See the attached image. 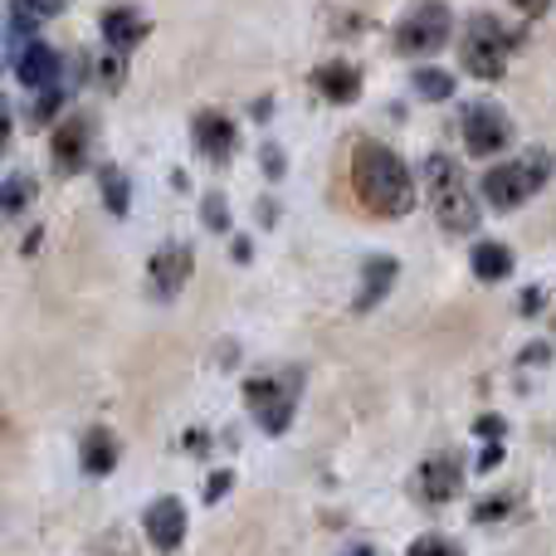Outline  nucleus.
Here are the masks:
<instances>
[{"label":"nucleus","mask_w":556,"mask_h":556,"mask_svg":"<svg viewBox=\"0 0 556 556\" xmlns=\"http://www.w3.org/2000/svg\"><path fill=\"white\" fill-rule=\"evenodd\" d=\"M352 186L356 201L376 215H410L415 211V176L391 147L356 142L352 152Z\"/></svg>","instance_id":"1"},{"label":"nucleus","mask_w":556,"mask_h":556,"mask_svg":"<svg viewBox=\"0 0 556 556\" xmlns=\"http://www.w3.org/2000/svg\"><path fill=\"white\" fill-rule=\"evenodd\" d=\"M425 191H430L434 220H440L450 235L479 230V201H473L469 181H464V172L450 162V156H430V162H425Z\"/></svg>","instance_id":"2"},{"label":"nucleus","mask_w":556,"mask_h":556,"mask_svg":"<svg viewBox=\"0 0 556 556\" xmlns=\"http://www.w3.org/2000/svg\"><path fill=\"white\" fill-rule=\"evenodd\" d=\"M547 176H552L547 152H532V156H522V162L489 166V176H483V201H489L493 211H518L522 201H532V195L542 191Z\"/></svg>","instance_id":"3"},{"label":"nucleus","mask_w":556,"mask_h":556,"mask_svg":"<svg viewBox=\"0 0 556 556\" xmlns=\"http://www.w3.org/2000/svg\"><path fill=\"white\" fill-rule=\"evenodd\" d=\"M508 45H513V35L498 25V20L473 15L469 25H464L459 59L473 78H503V68H508Z\"/></svg>","instance_id":"4"},{"label":"nucleus","mask_w":556,"mask_h":556,"mask_svg":"<svg viewBox=\"0 0 556 556\" xmlns=\"http://www.w3.org/2000/svg\"><path fill=\"white\" fill-rule=\"evenodd\" d=\"M298 391H303V376H298V371H283V376H274V381H250V386H244V401H250V410L260 415L264 430H269V434H283L288 420H293Z\"/></svg>","instance_id":"5"},{"label":"nucleus","mask_w":556,"mask_h":556,"mask_svg":"<svg viewBox=\"0 0 556 556\" xmlns=\"http://www.w3.org/2000/svg\"><path fill=\"white\" fill-rule=\"evenodd\" d=\"M450 29H454V20L444 5H415L395 25V49L401 54H434V49L450 45Z\"/></svg>","instance_id":"6"},{"label":"nucleus","mask_w":556,"mask_h":556,"mask_svg":"<svg viewBox=\"0 0 556 556\" xmlns=\"http://www.w3.org/2000/svg\"><path fill=\"white\" fill-rule=\"evenodd\" d=\"M459 127H464V147H469L473 156H498V152H508V142H513L508 113L493 103H469Z\"/></svg>","instance_id":"7"},{"label":"nucleus","mask_w":556,"mask_h":556,"mask_svg":"<svg viewBox=\"0 0 556 556\" xmlns=\"http://www.w3.org/2000/svg\"><path fill=\"white\" fill-rule=\"evenodd\" d=\"M93 137H98V123L88 113H68L64 127L54 132V172L59 176H74L88 166V152H93Z\"/></svg>","instance_id":"8"},{"label":"nucleus","mask_w":556,"mask_h":556,"mask_svg":"<svg viewBox=\"0 0 556 556\" xmlns=\"http://www.w3.org/2000/svg\"><path fill=\"white\" fill-rule=\"evenodd\" d=\"M186 278H191V250L186 244H162L147 264V293L156 303H172V298H181Z\"/></svg>","instance_id":"9"},{"label":"nucleus","mask_w":556,"mask_h":556,"mask_svg":"<svg viewBox=\"0 0 556 556\" xmlns=\"http://www.w3.org/2000/svg\"><path fill=\"white\" fill-rule=\"evenodd\" d=\"M142 528H147V542L156 552H176L186 542V508L181 498H156L152 508L142 513Z\"/></svg>","instance_id":"10"},{"label":"nucleus","mask_w":556,"mask_h":556,"mask_svg":"<svg viewBox=\"0 0 556 556\" xmlns=\"http://www.w3.org/2000/svg\"><path fill=\"white\" fill-rule=\"evenodd\" d=\"M59 74H64V59H59L49 45H39V39H29V45L15 54V78L25 88H45L49 93V88H59Z\"/></svg>","instance_id":"11"},{"label":"nucleus","mask_w":556,"mask_h":556,"mask_svg":"<svg viewBox=\"0 0 556 556\" xmlns=\"http://www.w3.org/2000/svg\"><path fill=\"white\" fill-rule=\"evenodd\" d=\"M191 137H195V152L205 156V162H230V152H235V123L225 113H195V123H191Z\"/></svg>","instance_id":"12"},{"label":"nucleus","mask_w":556,"mask_h":556,"mask_svg":"<svg viewBox=\"0 0 556 556\" xmlns=\"http://www.w3.org/2000/svg\"><path fill=\"white\" fill-rule=\"evenodd\" d=\"M459 483H464V469H459V459H450V454H434V459L420 464V498L430 503V508L450 503L454 493H459Z\"/></svg>","instance_id":"13"},{"label":"nucleus","mask_w":556,"mask_h":556,"mask_svg":"<svg viewBox=\"0 0 556 556\" xmlns=\"http://www.w3.org/2000/svg\"><path fill=\"white\" fill-rule=\"evenodd\" d=\"M117 454H123V444H117L113 430H103V425H93V430L84 434V444H78V464H84L88 479H103V473L117 469Z\"/></svg>","instance_id":"14"},{"label":"nucleus","mask_w":556,"mask_h":556,"mask_svg":"<svg viewBox=\"0 0 556 556\" xmlns=\"http://www.w3.org/2000/svg\"><path fill=\"white\" fill-rule=\"evenodd\" d=\"M98 29H103V45H113L117 54H123V49H132L147 39V15H137L132 5H113V10H103Z\"/></svg>","instance_id":"15"},{"label":"nucleus","mask_w":556,"mask_h":556,"mask_svg":"<svg viewBox=\"0 0 556 556\" xmlns=\"http://www.w3.org/2000/svg\"><path fill=\"white\" fill-rule=\"evenodd\" d=\"M395 269L401 264L391 260V254H381V260H366V269H362V293H356V313H371L376 303H381L386 293H391V283H395Z\"/></svg>","instance_id":"16"},{"label":"nucleus","mask_w":556,"mask_h":556,"mask_svg":"<svg viewBox=\"0 0 556 556\" xmlns=\"http://www.w3.org/2000/svg\"><path fill=\"white\" fill-rule=\"evenodd\" d=\"M317 88H323L327 103H356L362 93V74L352 64H323L317 68Z\"/></svg>","instance_id":"17"},{"label":"nucleus","mask_w":556,"mask_h":556,"mask_svg":"<svg viewBox=\"0 0 556 556\" xmlns=\"http://www.w3.org/2000/svg\"><path fill=\"white\" fill-rule=\"evenodd\" d=\"M469 269L483 278V283H498V278H508L513 274V250L508 244H498V240H483V244H473V254H469Z\"/></svg>","instance_id":"18"},{"label":"nucleus","mask_w":556,"mask_h":556,"mask_svg":"<svg viewBox=\"0 0 556 556\" xmlns=\"http://www.w3.org/2000/svg\"><path fill=\"white\" fill-rule=\"evenodd\" d=\"M98 186H103L108 215H117V220H123L127 205H132V181H127V172H123V166H103V172H98Z\"/></svg>","instance_id":"19"},{"label":"nucleus","mask_w":556,"mask_h":556,"mask_svg":"<svg viewBox=\"0 0 556 556\" xmlns=\"http://www.w3.org/2000/svg\"><path fill=\"white\" fill-rule=\"evenodd\" d=\"M415 93L430 98V103H444V98H454V74H444V68H415Z\"/></svg>","instance_id":"20"},{"label":"nucleus","mask_w":556,"mask_h":556,"mask_svg":"<svg viewBox=\"0 0 556 556\" xmlns=\"http://www.w3.org/2000/svg\"><path fill=\"white\" fill-rule=\"evenodd\" d=\"M64 5H10L5 10V20H10V29L15 35H29L35 25H45V20H54Z\"/></svg>","instance_id":"21"},{"label":"nucleus","mask_w":556,"mask_h":556,"mask_svg":"<svg viewBox=\"0 0 556 556\" xmlns=\"http://www.w3.org/2000/svg\"><path fill=\"white\" fill-rule=\"evenodd\" d=\"M29 201H35V181H29V176H10V181H0V211L5 215H20Z\"/></svg>","instance_id":"22"},{"label":"nucleus","mask_w":556,"mask_h":556,"mask_svg":"<svg viewBox=\"0 0 556 556\" xmlns=\"http://www.w3.org/2000/svg\"><path fill=\"white\" fill-rule=\"evenodd\" d=\"M201 220H205V230H215V235L230 230V205H225L220 191H211V195L201 201Z\"/></svg>","instance_id":"23"},{"label":"nucleus","mask_w":556,"mask_h":556,"mask_svg":"<svg viewBox=\"0 0 556 556\" xmlns=\"http://www.w3.org/2000/svg\"><path fill=\"white\" fill-rule=\"evenodd\" d=\"M59 103H64V88H49V93H39V103L29 108V123H35V127H45L49 117L59 113Z\"/></svg>","instance_id":"24"},{"label":"nucleus","mask_w":556,"mask_h":556,"mask_svg":"<svg viewBox=\"0 0 556 556\" xmlns=\"http://www.w3.org/2000/svg\"><path fill=\"white\" fill-rule=\"evenodd\" d=\"M508 513H513V498L498 493V498H483L479 508H473V522H498V518H508Z\"/></svg>","instance_id":"25"},{"label":"nucleus","mask_w":556,"mask_h":556,"mask_svg":"<svg viewBox=\"0 0 556 556\" xmlns=\"http://www.w3.org/2000/svg\"><path fill=\"white\" fill-rule=\"evenodd\" d=\"M405 556H459V547H454L450 538H434V532H430V538H420Z\"/></svg>","instance_id":"26"},{"label":"nucleus","mask_w":556,"mask_h":556,"mask_svg":"<svg viewBox=\"0 0 556 556\" xmlns=\"http://www.w3.org/2000/svg\"><path fill=\"white\" fill-rule=\"evenodd\" d=\"M123 74H127L123 59H103V64H98V84L103 88H123Z\"/></svg>","instance_id":"27"},{"label":"nucleus","mask_w":556,"mask_h":556,"mask_svg":"<svg viewBox=\"0 0 556 556\" xmlns=\"http://www.w3.org/2000/svg\"><path fill=\"white\" fill-rule=\"evenodd\" d=\"M230 483H235V473H230V469L211 473V479H205V503H220L225 493H230Z\"/></svg>","instance_id":"28"},{"label":"nucleus","mask_w":556,"mask_h":556,"mask_svg":"<svg viewBox=\"0 0 556 556\" xmlns=\"http://www.w3.org/2000/svg\"><path fill=\"white\" fill-rule=\"evenodd\" d=\"M10 123H15V117H10V98L0 93V152L10 147Z\"/></svg>","instance_id":"29"},{"label":"nucleus","mask_w":556,"mask_h":556,"mask_svg":"<svg viewBox=\"0 0 556 556\" xmlns=\"http://www.w3.org/2000/svg\"><path fill=\"white\" fill-rule=\"evenodd\" d=\"M264 172H269V181L283 176V156H278V147H264Z\"/></svg>","instance_id":"30"},{"label":"nucleus","mask_w":556,"mask_h":556,"mask_svg":"<svg viewBox=\"0 0 556 556\" xmlns=\"http://www.w3.org/2000/svg\"><path fill=\"white\" fill-rule=\"evenodd\" d=\"M479 434H483V440H493V444H498L503 420H498V415H483V420H479Z\"/></svg>","instance_id":"31"},{"label":"nucleus","mask_w":556,"mask_h":556,"mask_svg":"<svg viewBox=\"0 0 556 556\" xmlns=\"http://www.w3.org/2000/svg\"><path fill=\"white\" fill-rule=\"evenodd\" d=\"M498 459H503V444H489V450H483V459H479V469H493Z\"/></svg>","instance_id":"32"},{"label":"nucleus","mask_w":556,"mask_h":556,"mask_svg":"<svg viewBox=\"0 0 556 556\" xmlns=\"http://www.w3.org/2000/svg\"><path fill=\"white\" fill-rule=\"evenodd\" d=\"M538 303H542V293L538 288H528V293H522V313H538Z\"/></svg>","instance_id":"33"},{"label":"nucleus","mask_w":556,"mask_h":556,"mask_svg":"<svg viewBox=\"0 0 556 556\" xmlns=\"http://www.w3.org/2000/svg\"><path fill=\"white\" fill-rule=\"evenodd\" d=\"M346 556H376L371 547H352V552H346Z\"/></svg>","instance_id":"34"}]
</instances>
